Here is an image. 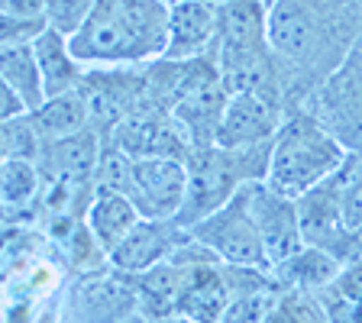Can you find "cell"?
<instances>
[{
	"label": "cell",
	"mask_w": 362,
	"mask_h": 323,
	"mask_svg": "<svg viewBox=\"0 0 362 323\" xmlns=\"http://www.w3.org/2000/svg\"><path fill=\"white\" fill-rule=\"evenodd\" d=\"M4 20L45 23V0H4Z\"/></svg>",
	"instance_id": "29"
},
{
	"label": "cell",
	"mask_w": 362,
	"mask_h": 323,
	"mask_svg": "<svg viewBox=\"0 0 362 323\" xmlns=\"http://www.w3.org/2000/svg\"><path fill=\"white\" fill-rule=\"evenodd\" d=\"M78 90L88 104L90 129H98L104 139L133 110L146 107L143 68H88Z\"/></svg>",
	"instance_id": "8"
},
{
	"label": "cell",
	"mask_w": 362,
	"mask_h": 323,
	"mask_svg": "<svg viewBox=\"0 0 362 323\" xmlns=\"http://www.w3.org/2000/svg\"><path fill=\"white\" fill-rule=\"evenodd\" d=\"M133 291H136V307L149 323L162 320V317H172L181 310V298H185V288H188V265L181 262L178 256H172L168 262L156 265V269L136 275Z\"/></svg>",
	"instance_id": "17"
},
{
	"label": "cell",
	"mask_w": 362,
	"mask_h": 323,
	"mask_svg": "<svg viewBox=\"0 0 362 323\" xmlns=\"http://www.w3.org/2000/svg\"><path fill=\"white\" fill-rule=\"evenodd\" d=\"M139 220H143V213L136 211V204L123 191L94 188V194L88 201V211H84V223H88L90 236L98 240V246L107 252V259H110L113 249L133 233Z\"/></svg>",
	"instance_id": "18"
},
{
	"label": "cell",
	"mask_w": 362,
	"mask_h": 323,
	"mask_svg": "<svg viewBox=\"0 0 362 323\" xmlns=\"http://www.w3.org/2000/svg\"><path fill=\"white\" fill-rule=\"evenodd\" d=\"M168 4H172V0H168Z\"/></svg>",
	"instance_id": "34"
},
{
	"label": "cell",
	"mask_w": 362,
	"mask_h": 323,
	"mask_svg": "<svg viewBox=\"0 0 362 323\" xmlns=\"http://www.w3.org/2000/svg\"><path fill=\"white\" fill-rule=\"evenodd\" d=\"M107 143L127 152L129 158H188L191 139L168 110L139 107L107 136Z\"/></svg>",
	"instance_id": "12"
},
{
	"label": "cell",
	"mask_w": 362,
	"mask_h": 323,
	"mask_svg": "<svg viewBox=\"0 0 362 323\" xmlns=\"http://www.w3.org/2000/svg\"><path fill=\"white\" fill-rule=\"evenodd\" d=\"M252 213H256V226L272 269L281 265L288 256H294L301 246H308L301 230V211H298L294 197H285L272 191L265 181H256L252 184Z\"/></svg>",
	"instance_id": "13"
},
{
	"label": "cell",
	"mask_w": 362,
	"mask_h": 323,
	"mask_svg": "<svg viewBox=\"0 0 362 323\" xmlns=\"http://www.w3.org/2000/svg\"><path fill=\"white\" fill-rule=\"evenodd\" d=\"M168 0H94L71 42L84 68H146L165 59Z\"/></svg>",
	"instance_id": "2"
},
{
	"label": "cell",
	"mask_w": 362,
	"mask_h": 323,
	"mask_svg": "<svg viewBox=\"0 0 362 323\" xmlns=\"http://www.w3.org/2000/svg\"><path fill=\"white\" fill-rule=\"evenodd\" d=\"M262 45H269V4L265 0H223L217 52L220 49H262Z\"/></svg>",
	"instance_id": "19"
},
{
	"label": "cell",
	"mask_w": 362,
	"mask_h": 323,
	"mask_svg": "<svg viewBox=\"0 0 362 323\" xmlns=\"http://www.w3.org/2000/svg\"><path fill=\"white\" fill-rule=\"evenodd\" d=\"M281 285L275 278L265 281V285L259 288H246V291H236L233 301H230V307L223 310V317H220V323H265V317H269L272 304H275V298H279Z\"/></svg>",
	"instance_id": "25"
},
{
	"label": "cell",
	"mask_w": 362,
	"mask_h": 323,
	"mask_svg": "<svg viewBox=\"0 0 362 323\" xmlns=\"http://www.w3.org/2000/svg\"><path fill=\"white\" fill-rule=\"evenodd\" d=\"M226 104H230V94L220 81L217 59H197L188 88H185V94L178 98V104L172 110L178 127L188 133L191 149L217 146V129L220 120H223Z\"/></svg>",
	"instance_id": "10"
},
{
	"label": "cell",
	"mask_w": 362,
	"mask_h": 323,
	"mask_svg": "<svg viewBox=\"0 0 362 323\" xmlns=\"http://www.w3.org/2000/svg\"><path fill=\"white\" fill-rule=\"evenodd\" d=\"M185 242H188V230L175 220H139L133 233L110 252V269L127 278H136L168 262Z\"/></svg>",
	"instance_id": "15"
},
{
	"label": "cell",
	"mask_w": 362,
	"mask_h": 323,
	"mask_svg": "<svg viewBox=\"0 0 362 323\" xmlns=\"http://www.w3.org/2000/svg\"><path fill=\"white\" fill-rule=\"evenodd\" d=\"M220 42V4L214 0H172L165 59H214Z\"/></svg>",
	"instance_id": "14"
},
{
	"label": "cell",
	"mask_w": 362,
	"mask_h": 323,
	"mask_svg": "<svg viewBox=\"0 0 362 323\" xmlns=\"http://www.w3.org/2000/svg\"><path fill=\"white\" fill-rule=\"evenodd\" d=\"M265 323H327V317L317 294L281 288L269 317H265Z\"/></svg>",
	"instance_id": "26"
},
{
	"label": "cell",
	"mask_w": 362,
	"mask_h": 323,
	"mask_svg": "<svg viewBox=\"0 0 362 323\" xmlns=\"http://www.w3.org/2000/svg\"><path fill=\"white\" fill-rule=\"evenodd\" d=\"M304 107L346 146L349 155L362 158V45L359 42L346 55V61L310 94V100Z\"/></svg>",
	"instance_id": "6"
},
{
	"label": "cell",
	"mask_w": 362,
	"mask_h": 323,
	"mask_svg": "<svg viewBox=\"0 0 362 323\" xmlns=\"http://www.w3.org/2000/svg\"><path fill=\"white\" fill-rule=\"evenodd\" d=\"M265 4H269V7H272V4H275V0H265Z\"/></svg>",
	"instance_id": "32"
},
{
	"label": "cell",
	"mask_w": 362,
	"mask_h": 323,
	"mask_svg": "<svg viewBox=\"0 0 362 323\" xmlns=\"http://www.w3.org/2000/svg\"><path fill=\"white\" fill-rule=\"evenodd\" d=\"M156 323H201V320H194V317H188V314H172V317H162V320H156Z\"/></svg>",
	"instance_id": "31"
},
{
	"label": "cell",
	"mask_w": 362,
	"mask_h": 323,
	"mask_svg": "<svg viewBox=\"0 0 362 323\" xmlns=\"http://www.w3.org/2000/svg\"><path fill=\"white\" fill-rule=\"evenodd\" d=\"M33 123H36L42 143H52V139H65V136H75L90 129V113L84 104L81 90H71V94H59V98H49L39 110L30 113Z\"/></svg>",
	"instance_id": "22"
},
{
	"label": "cell",
	"mask_w": 362,
	"mask_h": 323,
	"mask_svg": "<svg viewBox=\"0 0 362 323\" xmlns=\"http://www.w3.org/2000/svg\"><path fill=\"white\" fill-rule=\"evenodd\" d=\"M214 4H223V0H214Z\"/></svg>",
	"instance_id": "33"
},
{
	"label": "cell",
	"mask_w": 362,
	"mask_h": 323,
	"mask_svg": "<svg viewBox=\"0 0 362 323\" xmlns=\"http://www.w3.org/2000/svg\"><path fill=\"white\" fill-rule=\"evenodd\" d=\"M275 143V139H272ZM272 143L252 149H223V146H197L188 162V197L175 223L191 230L197 220L220 211L243 184L265 181L269 175Z\"/></svg>",
	"instance_id": "4"
},
{
	"label": "cell",
	"mask_w": 362,
	"mask_h": 323,
	"mask_svg": "<svg viewBox=\"0 0 362 323\" xmlns=\"http://www.w3.org/2000/svg\"><path fill=\"white\" fill-rule=\"evenodd\" d=\"M4 158H30L39 162V152H42V136H39L33 117H16V120H4Z\"/></svg>",
	"instance_id": "27"
},
{
	"label": "cell",
	"mask_w": 362,
	"mask_h": 323,
	"mask_svg": "<svg viewBox=\"0 0 362 323\" xmlns=\"http://www.w3.org/2000/svg\"><path fill=\"white\" fill-rule=\"evenodd\" d=\"M45 178L36 162L30 158H4V211L7 223L13 226L20 213H36L42 197Z\"/></svg>",
	"instance_id": "23"
},
{
	"label": "cell",
	"mask_w": 362,
	"mask_h": 323,
	"mask_svg": "<svg viewBox=\"0 0 362 323\" xmlns=\"http://www.w3.org/2000/svg\"><path fill=\"white\" fill-rule=\"evenodd\" d=\"M252 184H256V181H252ZM252 184H243L220 211L197 220L188 233L194 236L201 246L211 249L220 262L272 271L265 246H262V236H259V226H256V213H252Z\"/></svg>",
	"instance_id": "5"
},
{
	"label": "cell",
	"mask_w": 362,
	"mask_h": 323,
	"mask_svg": "<svg viewBox=\"0 0 362 323\" xmlns=\"http://www.w3.org/2000/svg\"><path fill=\"white\" fill-rule=\"evenodd\" d=\"M288 117L285 94H236L223 110L217 129V146L223 149H252L279 136Z\"/></svg>",
	"instance_id": "11"
},
{
	"label": "cell",
	"mask_w": 362,
	"mask_h": 323,
	"mask_svg": "<svg viewBox=\"0 0 362 323\" xmlns=\"http://www.w3.org/2000/svg\"><path fill=\"white\" fill-rule=\"evenodd\" d=\"M127 197L143 220H178L188 197V162L185 158H133Z\"/></svg>",
	"instance_id": "9"
},
{
	"label": "cell",
	"mask_w": 362,
	"mask_h": 323,
	"mask_svg": "<svg viewBox=\"0 0 362 323\" xmlns=\"http://www.w3.org/2000/svg\"><path fill=\"white\" fill-rule=\"evenodd\" d=\"M339 271H343V262L337 256H330V252L317 246H301L294 256H288L281 265H275L272 275H275V281L281 288L320 294L324 288H330L337 281Z\"/></svg>",
	"instance_id": "21"
},
{
	"label": "cell",
	"mask_w": 362,
	"mask_h": 323,
	"mask_svg": "<svg viewBox=\"0 0 362 323\" xmlns=\"http://www.w3.org/2000/svg\"><path fill=\"white\" fill-rule=\"evenodd\" d=\"M349 149L317 120L308 107L288 110L275 143H272L265 184L285 197H304L317 184L330 181L349 165Z\"/></svg>",
	"instance_id": "3"
},
{
	"label": "cell",
	"mask_w": 362,
	"mask_h": 323,
	"mask_svg": "<svg viewBox=\"0 0 362 323\" xmlns=\"http://www.w3.org/2000/svg\"><path fill=\"white\" fill-rule=\"evenodd\" d=\"M36 49V61L39 71H42V84H45V98H59V94H71V90L81 88L88 68L75 59L71 52V42L59 33L45 30L42 36L33 42Z\"/></svg>",
	"instance_id": "20"
},
{
	"label": "cell",
	"mask_w": 362,
	"mask_h": 323,
	"mask_svg": "<svg viewBox=\"0 0 362 323\" xmlns=\"http://www.w3.org/2000/svg\"><path fill=\"white\" fill-rule=\"evenodd\" d=\"M100 152H104V136L98 129H84L65 139L42 143L36 165L52 184H94Z\"/></svg>",
	"instance_id": "16"
},
{
	"label": "cell",
	"mask_w": 362,
	"mask_h": 323,
	"mask_svg": "<svg viewBox=\"0 0 362 323\" xmlns=\"http://www.w3.org/2000/svg\"><path fill=\"white\" fill-rule=\"evenodd\" d=\"M343 188H346V168L339 175H333L330 181H324V184H317L304 197H298V211H301L304 242L324 249V252L337 256L339 262L346 265L362 256V246H359V236L349 230Z\"/></svg>",
	"instance_id": "7"
},
{
	"label": "cell",
	"mask_w": 362,
	"mask_h": 323,
	"mask_svg": "<svg viewBox=\"0 0 362 323\" xmlns=\"http://www.w3.org/2000/svg\"><path fill=\"white\" fill-rule=\"evenodd\" d=\"M94 0H45V23L59 36L71 39L88 23Z\"/></svg>",
	"instance_id": "28"
},
{
	"label": "cell",
	"mask_w": 362,
	"mask_h": 323,
	"mask_svg": "<svg viewBox=\"0 0 362 323\" xmlns=\"http://www.w3.org/2000/svg\"><path fill=\"white\" fill-rule=\"evenodd\" d=\"M0 84H7L26 100V107L39 110L45 104V84H42V71L36 61V49L33 45H4L0 55Z\"/></svg>",
	"instance_id": "24"
},
{
	"label": "cell",
	"mask_w": 362,
	"mask_h": 323,
	"mask_svg": "<svg viewBox=\"0 0 362 323\" xmlns=\"http://www.w3.org/2000/svg\"><path fill=\"white\" fill-rule=\"evenodd\" d=\"M362 36V0H275L269 45L285 84L288 110L310 100Z\"/></svg>",
	"instance_id": "1"
},
{
	"label": "cell",
	"mask_w": 362,
	"mask_h": 323,
	"mask_svg": "<svg viewBox=\"0 0 362 323\" xmlns=\"http://www.w3.org/2000/svg\"><path fill=\"white\" fill-rule=\"evenodd\" d=\"M26 113H30L26 100H23L13 88L0 84V120H16V117H26Z\"/></svg>",
	"instance_id": "30"
}]
</instances>
